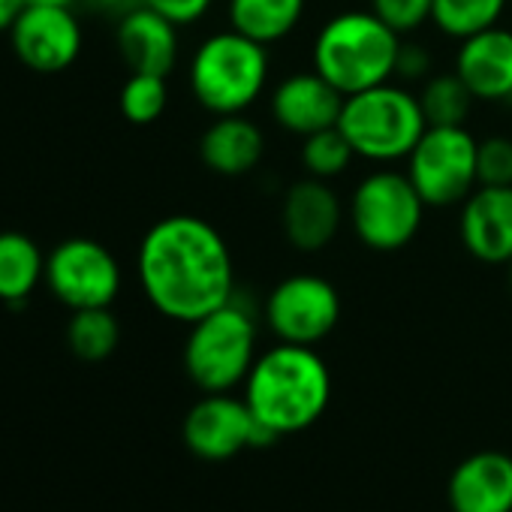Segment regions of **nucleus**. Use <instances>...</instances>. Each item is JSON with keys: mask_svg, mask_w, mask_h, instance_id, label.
<instances>
[{"mask_svg": "<svg viewBox=\"0 0 512 512\" xmlns=\"http://www.w3.org/2000/svg\"><path fill=\"white\" fill-rule=\"evenodd\" d=\"M136 278L157 314L196 323L235 299V263L226 238L196 214H169L139 241Z\"/></svg>", "mask_w": 512, "mask_h": 512, "instance_id": "f257e3e1", "label": "nucleus"}, {"mask_svg": "<svg viewBox=\"0 0 512 512\" xmlns=\"http://www.w3.org/2000/svg\"><path fill=\"white\" fill-rule=\"evenodd\" d=\"M332 398V374L314 347L278 341L256 356L244 401L269 434L287 437L320 422Z\"/></svg>", "mask_w": 512, "mask_h": 512, "instance_id": "f03ea898", "label": "nucleus"}, {"mask_svg": "<svg viewBox=\"0 0 512 512\" xmlns=\"http://www.w3.org/2000/svg\"><path fill=\"white\" fill-rule=\"evenodd\" d=\"M401 40L374 10L338 13L314 40V70L344 97L368 91L392 82Z\"/></svg>", "mask_w": 512, "mask_h": 512, "instance_id": "7ed1b4c3", "label": "nucleus"}, {"mask_svg": "<svg viewBox=\"0 0 512 512\" xmlns=\"http://www.w3.org/2000/svg\"><path fill=\"white\" fill-rule=\"evenodd\" d=\"M269 46L232 28L205 37L190 58V91L196 103L217 115H241L269 85Z\"/></svg>", "mask_w": 512, "mask_h": 512, "instance_id": "20e7f679", "label": "nucleus"}, {"mask_svg": "<svg viewBox=\"0 0 512 512\" xmlns=\"http://www.w3.org/2000/svg\"><path fill=\"white\" fill-rule=\"evenodd\" d=\"M338 130L356 157L371 163H395L410 157L428 130V121L413 91L395 82H383L344 97Z\"/></svg>", "mask_w": 512, "mask_h": 512, "instance_id": "39448f33", "label": "nucleus"}, {"mask_svg": "<svg viewBox=\"0 0 512 512\" xmlns=\"http://www.w3.org/2000/svg\"><path fill=\"white\" fill-rule=\"evenodd\" d=\"M256 320L235 299L190 323L184 341V371L202 392H232L256 362Z\"/></svg>", "mask_w": 512, "mask_h": 512, "instance_id": "423d86ee", "label": "nucleus"}, {"mask_svg": "<svg viewBox=\"0 0 512 512\" xmlns=\"http://www.w3.org/2000/svg\"><path fill=\"white\" fill-rule=\"evenodd\" d=\"M425 199L413 187L407 172L377 169L365 175L347 205L353 235L377 253L404 250L422 229Z\"/></svg>", "mask_w": 512, "mask_h": 512, "instance_id": "0eeeda50", "label": "nucleus"}, {"mask_svg": "<svg viewBox=\"0 0 512 512\" xmlns=\"http://www.w3.org/2000/svg\"><path fill=\"white\" fill-rule=\"evenodd\" d=\"M476 151L479 139L458 127H428L407 157V175L428 208L461 205L476 187Z\"/></svg>", "mask_w": 512, "mask_h": 512, "instance_id": "6e6552de", "label": "nucleus"}, {"mask_svg": "<svg viewBox=\"0 0 512 512\" xmlns=\"http://www.w3.org/2000/svg\"><path fill=\"white\" fill-rule=\"evenodd\" d=\"M121 266L97 238H64L46 256V287L70 311L112 308L121 293Z\"/></svg>", "mask_w": 512, "mask_h": 512, "instance_id": "1a4fd4ad", "label": "nucleus"}, {"mask_svg": "<svg viewBox=\"0 0 512 512\" xmlns=\"http://www.w3.org/2000/svg\"><path fill=\"white\" fill-rule=\"evenodd\" d=\"M181 437L184 446L202 461H229L244 449L278 440L253 419L244 398H235L229 392H205L187 410Z\"/></svg>", "mask_w": 512, "mask_h": 512, "instance_id": "9d476101", "label": "nucleus"}, {"mask_svg": "<svg viewBox=\"0 0 512 512\" xmlns=\"http://www.w3.org/2000/svg\"><path fill=\"white\" fill-rule=\"evenodd\" d=\"M341 320V293L320 275H290L266 299V323L284 344L317 347Z\"/></svg>", "mask_w": 512, "mask_h": 512, "instance_id": "9b49d317", "label": "nucleus"}, {"mask_svg": "<svg viewBox=\"0 0 512 512\" xmlns=\"http://www.w3.org/2000/svg\"><path fill=\"white\" fill-rule=\"evenodd\" d=\"M16 58L34 73H61L82 55V25L73 7L28 4L10 31Z\"/></svg>", "mask_w": 512, "mask_h": 512, "instance_id": "f8f14e48", "label": "nucleus"}, {"mask_svg": "<svg viewBox=\"0 0 512 512\" xmlns=\"http://www.w3.org/2000/svg\"><path fill=\"white\" fill-rule=\"evenodd\" d=\"M341 220H344V205L329 181L305 175L296 184H290L281 199L284 238L302 253L326 250L335 241Z\"/></svg>", "mask_w": 512, "mask_h": 512, "instance_id": "ddd939ff", "label": "nucleus"}, {"mask_svg": "<svg viewBox=\"0 0 512 512\" xmlns=\"http://www.w3.org/2000/svg\"><path fill=\"white\" fill-rule=\"evenodd\" d=\"M458 235L473 260L506 266L512 260V187L479 184L461 202Z\"/></svg>", "mask_w": 512, "mask_h": 512, "instance_id": "4468645a", "label": "nucleus"}, {"mask_svg": "<svg viewBox=\"0 0 512 512\" xmlns=\"http://www.w3.org/2000/svg\"><path fill=\"white\" fill-rule=\"evenodd\" d=\"M344 94L323 79L317 70L293 73L281 79L272 91V118L284 133L314 136L320 130L338 127Z\"/></svg>", "mask_w": 512, "mask_h": 512, "instance_id": "2eb2a0df", "label": "nucleus"}, {"mask_svg": "<svg viewBox=\"0 0 512 512\" xmlns=\"http://www.w3.org/2000/svg\"><path fill=\"white\" fill-rule=\"evenodd\" d=\"M452 512H512V458L497 449L467 455L449 476Z\"/></svg>", "mask_w": 512, "mask_h": 512, "instance_id": "dca6fc26", "label": "nucleus"}, {"mask_svg": "<svg viewBox=\"0 0 512 512\" xmlns=\"http://www.w3.org/2000/svg\"><path fill=\"white\" fill-rule=\"evenodd\" d=\"M455 73L476 100H512V31L494 25L458 43Z\"/></svg>", "mask_w": 512, "mask_h": 512, "instance_id": "f3484780", "label": "nucleus"}, {"mask_svg": "<svg viewBox=\"0 0 512 512\" xmlns=\"http://www.w3.org/2000/svg\"><path fill=\"white\" fill-rule=\"evenodd\" d=\"M115 43L130 73L169 76L178 64V25L148 7H136L118 19Z\"/></svg>", "mask_w": 512, "mask_h": 512, "instance_id": "a211bd4d", "label": "nucleus"}, {"mask_svg": "<svg viewBox=\"0 0 512 512\" xmlns=\"http://www.w3.org/2000/svg\"><path fill=\"white\" fill-rule=\"evenodd\" d=\"M266 154V133L241 115H217L199 139V160L220 178H241L260 166Z\"/></svg>", "mask_w": 512, "mask_h": 512, "instance_id": "6ab92c4d", "label": "nucleus"}, {"mask_svg": "<svg viewBox=\"0 0 512 512\" xmlns=\"http://www.w3.org/2000/svg\"><path fill=\"white\" fill-rule=\"evenodd\" d=\"M40 284H46V253L40 244L16 229L0 232V302L25 305Z\"/></svg>", "mask_w": 512, "mask_h": 512, "instance_id": "aec40b11", "label": "nucleus"}, {"mask_svg": "<svg viewBox=\"0 0 512 512\" xmlns=\"http://www.w3.org/2000/svg\"><path fill=\"white\" fill-rule=\"evenodd\" d=\"M226 16L232 31L263 46H275L299 28L305 0H229Z\"/></svg>", "mask_w": 512, "mask_h": 512, "instance_id": "412c9836", "label": "nucleus"}, {"mask_svg": "<svg viewBox=\"0 0 512 512\" xmlns=\"http://www.w3.org/2000/svg\"><path fill=\"white\" fill-rule=\"evenodd\" d=\"M121 341V326L112 308L73 311L67 323V347L82 362H106Z\"/></svg>", "mask_w": 512, "mask_h": 512, "instance_id": "4be33fe9", "label": "nucleus"}, {"mask_svg": "<svg viewBox=\"0 0 512 512\" xmlns=\"http://www.w3.org/2000/svg\"><path fill=\"white\" fill-rule=\"evenodd\" d=\"M416 97H419L428 127H458L467 121L470 106L476 103V97L470 94V88L461 82V76L455 70L431 73L422 82V91Z\"/></svg>", "mask_w": 512, "mask_h": 512, "instance_id": "5701e85b", "label": "nucleus"}, {"mask_svg": "<svg viewBox=\"0 0 512 512\" xmlns=\"http://www.w3.org/2000/svg\"><path fill=\"white\" fill-rule=\"evenodd\" d=\"M509 0H434L431 22L452 40H467L479 31L500 25Z\"/></svg>", "mask_w": 512, "mask_h": 512, "instance_id": "b1692460", "label": "nucleus"}, {"mask_svg": "<svg viewBox=\"0 0 512 512\" xmlns=\"http://www.w3.org/2000/svg\"><path fill=\"white\" fill-rule=\"evenodd\" d=\"M353 160H356V154L338 127H329V130H320V133L302 139V169L311 178L332 181V178L344 175Z\"/></svg>", "mask_w": 512, "mask_h": 512, "instance_id": "393cba45", "label": "nucleus"}, {"mask_svg": "<svg viewBox=\"0 0 512 512\" xmlns=\"http://www.w3.org/2000/svg\"><path fill=\"white\" fill-rule=\"evenodd\" d=\"M121 115L130 124H154L166 106H169V88H166V76H148V73H130V79L121 88L118 97Z\"/></svg>", "mask_w": 512, "mask_h": 512, "instance_id": "a878e982", "label": "nucleus"}, {"mask_svg": "<svg viewBox=\"0 0 512 512\" xmlns=\"http://www.w3.org/2000/svg\"><path fill=\"white\" fill-rule=\"evenodd\" d=\"M476 172H479V184L485 187H512V139L509 136L482 139L476 151Z\"/></svg>", "mask_w": 512, "mask_h": 512, "instance_id": "bb28decb", "label": "nucleus"}, {"mask_svg": "<svg viewBox=\"0 0 512 512\" xmlns=\"http://www.w3.org/2000/svg\"><path fill=\"white\" fill-rule=\"evenodd\" d=\"M371 10L401 37L416 34L425 22H431L434 0H371Z\"/></svg>", "mask_w": 512, "mask_h": 512, "instance_id": "cd10ccee", "label": "nucleus"}, {"mask_svg": "<svg viewBox=\"0 0 512 512\" xmlns=\"http://www.w3.org/2000/svg\"><path fill=\"white\" fill-rule=\"evenodd\" d=\"M211 4L214 0H142V7L160 13L163 19H169L178 28L199 22L211 10Z\"/></svg>", "mask_w": 512, "mask_h": 512, "instance_id": "c85d7f7f", "label": "nucleus"}, {"mask_svg": "<svg viewBox=\"0 0 512 512\" xmlns=\"http://www.w3.org/2000/svg\"><path fill=\"white\" fill-rule=\"evenodd\" d=\"M395 76L404 82H425L431 76V55L425 46L419 43H407L401 40V52H398V64H395Z\"/></svg>", "mask_w": 512, "mask_h": 512, "instance_id": "c756f323", "label": "nucleus"}, {"mask_svg": "<svg viewBox=\"0 0 512 512\" xmlns=\"http://www.w3.org/2000/svg\"><path fill=\"white\" fill-rule=\"evenodd\" d=\"M79 4H82L85 10L97 13V16H115V19H121V16H127L130 10L142 7V0H79Z\"/></svg>", "mask_w": 512, "mask_h": 512, "instance_id": "7c9ffc66", "label": "nucleus"}, {"mask_svg": "<svg viewBox=\"0 0 512 512\" xmlns=\"http://www.w3.org/2000/svg\"><path fill=\"white\" fill-rule=\"evenodd\" d=\"M25 10H28V0H0V34H10Z\"/></svg>", "mask_w": 512, "mask_h": 512, "instance_id": "2f4dec72", "label": "nucleus"}, {"mask_svg": "<svg viewBox=\"0 0 512 512\" xmlns=\"http://www.w3.org/2000/svg\"><path fill=\"white\" fill-rule=\"evenodd\" d=\"M28 4H40V7H73L79 0H28Z\"/></svg>", "mask_w": 512, "mask_h": 512, "instance_id": "473e14b6", "label": "nucleus"}, {"mask_svg": "<svg viewBox=\"0 0 512 512\" xmlns=\"http://www.w3.org/2000/svg\"><path fill=\"white\" fill-rule=\"evenodd\" d=\"M506 290H509V296H512V260L506 263Z\"/></svg>", "mask_w": 512, "mask_h": 512, "instance_id": "72a5a7b5", "label": "nucleus"}]
</instances>
